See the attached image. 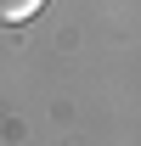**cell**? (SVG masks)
Listing matches in <instances>:
<instances>
[{"label": "cell", "mask_w": 141, "mask_h": 146, "mask_svg": "<svg viewBox=\"0 0 141 146\" xmlns=\"http://www.w3.org/2000/svg\"><path fill=\"white\" fill-rule=\"evenodd\" d=\"M45 0H0V23H28Z\"/></svg>", "instance_id": "1"}]
</instances>
